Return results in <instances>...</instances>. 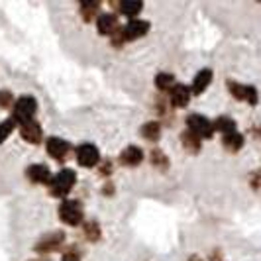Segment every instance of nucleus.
Returning a JSON list of instances; mask_svg holds the SVG:
<instances>
[{
  "instance_id": "c85d7f7f",
  "label": "nucleus",
  "mask_w": 261,
  "mask_h": 261,
  "mask_svg": "<svg viewBox=\"0 0 261 261\" xmlns=\"http://www.w3.org/2000/svg\"><path fill=\"white\" fill-rule=\"evenodd\" d=\"M100 175H102V177H108V175H110V173H112V163H110V161H102V163H100Z\"/></svg>"
},
{
  "instance_id": "6ab92c4d",
  "label": "nucleus",
  "mask_w": 261,
  "mask_h": 261,
  "mask_svg": "<svg viewBox=\"0 0 261 261\" xmlns=\"http://www.w3.org/2000/svg\"><path fill=\"white\" fill-rule=\"evenodd\" d=\"M212 128H214L216 132H222L224 136H226V134H234L236 122L230 116H218L214 122H212Z\"/></svg>"
},
{
  "instance_id": "dca6fc26",
  "label": "nucleus",
  "mask_w": 261,
  "mask_h": 261,
  "mask_svg": "<svg viewBox=\"0 0 261 261\" xmlns=\"http://www.w3.org/2000/svg\"><path fill=\"white\" fill-rule=\"evenodd\" d=\"M222 145L226 151H230V153H236V151H240L242 147H244V136L242 134H226L222 138Z\"/></svg>"
},
{
  "instance_id": "aec40b11",
  "label": "nucleus",
  "mask_w": 261,
  "mask_h": 261,
  "mask_svg": "<svg viewBox=\"0 0 261 261\" xmlns=\"http://www.w3.org/2000/svg\"><path fill=\"white\" fill-rule=\"evenodd\" d=\"M142 136L149 142H157L161 138V124L159 122H147L142 126Z\"/></svg>"
},
{
  "instance_id": "c756f323",
  "label": "nucleus",
  "mask_w": 261,
  "mask_h": 261,
  "mask_svg": "<svg viewBox=\"0 0 261 261\" xmlns=\"http://www.w3.org/2000/svg\"><path fill=\"white\" fill-rule=\"evenodd\" d=\"M251 185H253V189H255V191L259 189V173H257V171L253 173V179H251Z\"/></svg>"
},
{
  "instance_id": "412c9836",
  "label": "nucleus",
  "mask_w": 261,
  "mask_h": 261,
  "mask_svg": "<svg viewBox=\"0 0 261 261\" xmlns=\"http://www.w3.org/2000/svg\"><path fill=\"white\" fill-rule=\"evenodd\" d=\"M149 161H151V165L159 171H165L169 167V157L165 155L161 149H151V155H149Z\"/></svg>"
},
{
  "instance_id": "7ed1b4c3",
  "label": "nucleus",
  "mask_w": 261,
  "mask_h": 261,
  "mask_svg": "<svg viewBox=\"0 0 261 261\" xmlns=\"http://www.w3.org/2000/svg\"><path fill=\"white\" fill-rule=\"evenodd\" d=\"M59 218L67 226H79L85 218V208L79 200H63L59 204Z\"/></svg>"
},
{
  "instance_id": "f8f14e48",
  "label": "nucleus",
  "mask_w": 261,
  "mask_h": 261,
  "mask_svg": "<svg viewBox=\"0 0 261 261\" xmlns=\"http://www.w3.org/2000/svg\"><path fill=\"white\" fill-rule=\"evenodd\" d=\"M144 161V151L138 145H128L122 153H120V163L124 167H138Z\"/></svg>"
},
{
  "instance_id": "393cba45",
  "label": "nucleus",
  "mask_w": 261,
  "mask_h": 261,
  "mask_svg": "<svg viewBox=\"0 0 261 261\" xmlns=\"http://www.w3.org/2000/svg\"><path fill=\"white\" fill-rule=\"evenodd\" d=\"M18 124L14 122V118H8V120H4V122H0V144H4L6 140H8V136L14 132Z\"/></svg>"
},
{
  "instance_id": "2f4dec72",
  "label": "nucleus",
  "mask_w": 261,
  "mask_h": 261,
  "mask_svg": "<svg viewBox=\"0 0 261 261\" xmlns=\"http://www.w3.org/2000/svg\"><path fill=\"white\" fill-rule=\"evenodd\" d=\"M189 261H202V259H200L198 255H191V257H189Z\"/></svg>"
},
{
  "instance_id": "ddd939ff",
  "label": "nucleus",
  "mask_w": 261,
  "mask_h": 261,
  "mask_svg": "<svg viewBox=\"0 0 261 261\" xmlns=\"http://www.w3.org/2000/svg\"><path fill=\"white\" fill-rule=\"evenodd\" d=\"M96 26H98V34H100V36H108V38H110L118 28H120V24H118L116 14L106 12V14H100V16H98Z\"/></svg>"
},
{
  "instance_id": "2eb2a0df",
  "label": "nucleus",
  "mask_w": 261,
  "mask_h": 261,
  "mask_svg": "<svg viewBox=\"0 0 261 261\" xmlns=\"http://www.w3.org/2000/svg\"><path fill=\"white\" fill-rule=\"evenodd\" d=\"M210 83H212V71H210V69H200V71L196 73L195 81H193L191 94H202V92L208 89Z\"/></svg>"
},
{
  "instance_id": "a211bd4d",
  "label": "nucleus",
  "mask_w": 261,
  "mask_h": 261,
  "mask_svg": "<svg viewBox=\"0 0 261 261\" xmlns=\"http://www.w3.org/2000/svg\"><path fill=\"white\" fill-rule=\"evenodd\" d=\"M181 142H183V147L185 149H189L191 153H198L200 149H202V140L200 138H196L193 132H183L181 134Z\"/></svg>"
},
{
  "instance_id": "20e7f679",
  "label": "nucleus",
  "mask_w": 261,
  "mask_h": 261,
  "mask_svg": "<svg viewBox=\"0 0 261 261\" xmlns=\"http://www.w3.org/2000/svg\"><path fill=\"white\" fill-rule=\"evenodd\" d=\"M187 126H189V132H193L196 138L200 140H208L214 134V128H212V122H208L204 116L200 114H191L187 118Z\"/></svg>"
},
{
  "instance_id": "cd10ccee",
  "label": "nucleus",
  "mask_w": 261,
  "mask_h": 261,
  "mask_svg": "<svg viewBox=\"0 0 261 261\" xmlns=\"http://www.w3.org/2000/svg\"><path fill=\"white\" fill-rule=\"evenodd\" d=\"M61 261H81V253H79L75 248L67 249L65 253H63V259Z\"/></svg>"
},
{
  "instance_id": "b1692460",
  "label": "nucleus",
  "mask_w": 261,
  "mask_h": 261,
  "mask_svg": "<svg viewBox=\"0 0 261 261\" xmlns=\"http://www.w3.org/2000/svg\"><path fill=\"white\" fill-rule=\"evenodd\" d=\"M98 8H100L98 2H89V0L81 2V16H83V20L85 22H91L92 18L96 16V12H98Z\"/></svg>"
},
{
  "instance_id": "4468645a",
  "label": "nucleus",
  "mask_w": 261,
  "mask_h": 261,
  "mask_svg": "<svg viewBox=\"0 0 261 261\" xmlns=\"http://www.w3.org/2000/svg\"><path fill=\"white\" fill-rule=\"evenodd\" d=\"M26 175L32 183H38V185H47L49 183V179H51L49 169H47L45 165H41V163L30 165V167L26 169Z\"/></svg>"
},
{
  "instance_id": "473e14b6",
  "label": "nucleus",
  "mask_w": 261,
  "mask_h": 261,
  "mask_svg": "<svg viewBox=\"0 0 261 261\" xmlns=\"http://www.w3.org/2000/svg\"><path fill=\"white\" fill-rule=\"evenodd\" d=\"M32 261H47V259H32Z\"/></svg>"
},
{
  "instance_id": "7c9ffc66",
  "label": "nucleus",
  "mask_w": 261,
  "mask_h": 261,
  "mask_svg": "<svg viewBox=\"0 0 261 261\" xmlns=\"http://www.w3.org/2000/svg\"><path fill=\"white\" fill-rule=\"evenodd\" d=\"M102 193H105V195H112V193H114V185H105V189H102Z\"/></svg>"
},
{
  "instance_id": "5701e85b",
  "label": "nucleus",
  "mask_w": 261,
  "mask_h": 261,
  "mask_svg": "<svg viewBox=\"0 0 261 261\" xmlns=\"http://www.w3.org/2000/svg\"><path fill=\"white\" fill-rule=\"evenodd\" d=\"M83 228H85V236H87L89 242H98L100 240L102 232H100V224L96 222V220H87Z\"/></svg>"
},
{
  "instance_id": "f03ea898",
  "label": "nucleus",
  "mask_w": 261,
  "mask_h": 261,
  "mask_svg": "<svg viewBox=\"0 0 261 261\" xmlns=\"http://www.w3.org/2000/svg\"><path fill=\"white\" fill-rule=\"evenodd\" d=\"M12 118L14 122L20 126V124H24V122H30V120H34L36 116V110H38V102H36V98L34 96H20L16 102H14V108H12Z\"/></svg>"
},
{
  "instance_id": "f3484780",
  "label": "nucleus",
  "mask_w": 261,
  "mask_h": 261,
  "mask_svg": "<svg viewBox=\"0 0 261 261\" xmlns=\"http://www.w3.org/2000/svg\"><path fill=\"white\" fill-rule=\"evenodd\" d=\"M118 10L124 14V16H128L130 20H134L138 14L144 10V4L138 2V0H124V2L118 4Z\"/></svg>"
},
{
  "instance_id": "bb28decb",
  "label": "nucleus",
  "mask_w": 261,
  "mask_h": 261,
  "mask_svg": "<svg viewBox=\"0 0 261 261\" xmlns=\"http://www.w3.org/2000/svg\"><path fill=\"white\" fill-rule=\"evenodd\" d=\"M110 39H112V45H114V47H122V45L126 43V38H124V30H122V28H118L116 32L110 36Z\"/></svg>"
},
{
  "instance_id": "0eeeda50",
  "label": "nucleus",
  "mask_w": 261,
  "mask_h": 261,
  "mask_svg": "<svg viewBox=\"0 0 261 261\" xmlns=\"http://www.w3.org/2000/svg\"><path fill=\"white\" fill-rule=\"evenodd\" d=\"M77 161L83 167H94L100 163V153L96 149V145L92 144H83L77 147Z\"/></svg>"
},
{
  "instance_id": "1a4fd4ad",
  "label": "nucleus",
  "mask_w": 261,
  "mask_h": 261,
  "mask_svg": "<svg viewBox=\"0 0 261 261\" xmlns=\"http://www.w3.org/2000/svg\"><path fill=\"white\" fill-rule=\"evenodd\" d=\"M20 136H22V140H26L28 144L38 145L39 142H41V138H43V132H41L39 122H36V120H30V122L20 124Z\"/></svg>"
},
{
  "instance_id": "f257e3e1",
  "label": "nucleus",
  "mask_w": 261,
  "mask_h": 261,
  "mask_svg": "<svg viewBox=\"0 0 261 261\" xmlns=\"http://www.w3.org/2000/svg\"><path fill=\"white\" fill-rule=\"evenodd\" d=\"M75 181H77L75 171L61 169L57 175H53L51 179H49V183H47L49 185V193H51V196H55V198H65V196L71 193Z\"/></svg>"
},
{
  "instance_id": "6e6552de",
  "label": "nucleus",
  "mask_w": 261,
  "mask_h": 261,
  "mask_svg": "<svg viewBox=\"0 0 261 261\" xmlns=\"http://www.w3.org/2000/svg\"><path fill=\"white\" fill-rule=\"evenodd\" d=\"M122 30H124V38H126V41H134V39L144 38L145 34L149 32V22L140 20V18H134V20H130Z\"/></svg>"
},
{
  "instance_id": "39448f33",
  "label": "nucleus",
  "mask_w": 261,
  "mask_h": 261,
  "mask_svg": "<svg viewBox=\"0 0 261 261\" xmlns=\"http://www.w3.org/2000/svg\"><path fill=\"white\" fill-rule=\"evenodd\" d=\"M63 244H65V234H63V232H51V234L41 236L34 249L43 255V253H53V251H57Z\"/></svg>"
},
{
  "instance_id": "a878e982",
  "label": "nucleus",
  "mask_w": 261,
  "mask_h": 261,
  "mask_svg": "<svg viewBox=\"0 0 261 261\" xmlns=\"http://www.w3.org/2000/svg\"><path fill=\"white\" fill-rule=\"evenodd\" d=\"M14 96L10 91H0V108H12Z\"/></svg>"
},
{
  "instance_id": "423d86ee",
  "label": "nucleus",
  "mask_w": 261,
  "mask_h": 261,
  "mask_svg": "<svg viewBox=\"0 0 261 261\" xmlns=\"http://www.w3.org/2000/svg\"><path fill=\"white\" fill-rule=\"evenodd\" d=\"M228 91L232 92V96L238 98V100H246L248 105H257V91L253 87H248V85H240V83H234V81H228Z\"/></svg>"
},
{
  "instance_id": "9b49d317",
  "label": "nucleus",
  "mask_w": 261,
  "mask_h": 261,
  "mask_svg": "<svg viewBox=\"0 0 261 261\" xmlns=\"http://www.w3.org/2000/svg\"><path fill=\"white\" fill-rule=\"evenodd\" d=\"M191 96H193V94H191V89H189V87H185V85H175L169 91V102H171V106H175V108H185V106L189 105Z\"/></svg>"
},
{
  "instance_id": "9d476101",
  "label": "nucleus",
  "mask_w": 261,
  "mask_h": 261,
  "mask_svg": "<svg viewBox=\"0 0 261 261\" xmlns=\"http://www.w3.org/2000/svg\"><path fill=\"white\" fill-rule=\"evenodd\" d=\"M45 147H47V153H49L53 159H57V161H63V159L67 157V153L71 151L69 142L61 140V138H49L47 144H45Z\"/></svg>"
},
{
  "instance_id": "4be33fe9",
  "label": "nucleus",
  "mask_w": 261,
  "mask_h": 261,
  "mask_svg": "<svg viewBox=\"0 0 261 261\" xmlns=\"http://www.w3.org/2000/svg\"><path fill=\"white\" fill-rule=\"evenodd\" d=\"M175 85H177V83H175V77H173L171 73H159V75L155 77V87L159 89V91L169 92Z\"/></svg>"
}]
</instances>
